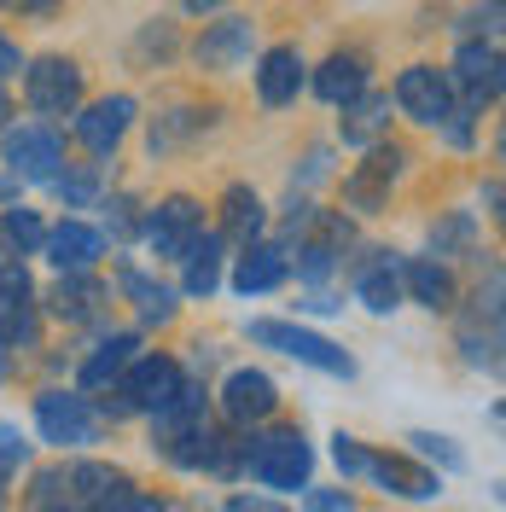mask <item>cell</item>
<instances>
[{
	"label": "cell",
	"instance_id": "6",
	"mask_svg": "<svg viewBox=\"0 0 506 512\" xmlns=\"http://www.w3.org/2000/svg\"><path fill=\"white\" fill-rule=\"evenodd\" d=\"M59 163H64V146L47 123H24V128L6 134V169H12V175L47 181V175H59Z\"/></svg>",
	"mask_w": 506,
	"mask_h": 512
},
{
	"label": "cell",
	"instance_id": "36",
	"mask_svg": "<svg viewBox=\"0 0 506 512\" xmlns=\"http://www.w3.org/2000/svg\"><path fill=\"white\" fill-rule=\"evenodd\" d=\"M6 12H30V18H47V12H59V0H0Z\"/></svg>",
	"mask_w": 506,
	"mask_h": 512
},
{
	"label": "cell",
	"instance_id": "28",
	"mask_svg": "<svg viewBox=\"0 0 506 512\" xmlns=\"http://www.w3.org/2000/svg\"><path fill=\"white\" fill-rule=\"evenodd\" d=\"M24 460H30V443H24V431L0 419V478H6V472H18Z\"/></svg>",
	"mask_w": 506,
	"mask_h": 512
},
{
	"label": "cell",
	"instance_id": "1",
	"mask_svg": "<svg viewBox=\"0 0 506 512\" xmlns=\"http://www.w3.org/2000/svg\"><path fill=\"white\" fill-rule=\"evenodd\" d=\"M396 105L408 111L413 123L448 128V134H454V146H466V140H472V128L460 123V111H454V88H448V76H443V70H431V64H408V70L396 76Z\"/></svg>",
	"mask_w": 506,
	"mask_h": 512
},
{
	"label": "cell",
	"instance_id": "16",
	"mask_svg": "<svg viewBox=\"0 0 506 512\" xmlns=\"http://www.w3.org/2000/svg\"><path fill=\"white\" fill-rule=\"evenodd\" d=\"M384 262L373 268H361V280H355V297L373 309V315H390V309H402V262L390 251H379Z\"/></svg>",
	"mask_w": 506,
	"mask_h": 512
},
{
	"label": "cell",
	"instance_id": "14",
	"mask_svg": "<svg viewBox=\"0 0 506 512\" xmlns=\"http://www.w3.org/2000/svg\"><path fill=\"white\" fill-rule=\"evenodd\" d=\"M402 163H408V158H402V146H379L373 163H367L361 175H349V204H355V210H379L384 187L402 175Z\"/></svg>",
	"mask_w": 506,
	"mask_h": 512
},
{
	"label": "cell",
	"instance_id": "19",
	"mask_svg": "<svg viewBox=\"0 0 506 512\" xmlns=\"http://www.w3.org/2000/svg\"><path fill=\"white\" fill-rule=\"evenodd\" d=\"M117 280H123V291L134 297V309H140L146 320H169V315H175V291H169V286H158V280H152L146 268H134V262H123V268H117Z\"/></svg>",
	"mask_w": 506,
	"mask_h": 512
},
{
	"label": "cell",
	"instance_id": "13",
	"mask_svg": "<svg viewBox=\"0 0 506 512\" xmlns=\"http://www.w3.org/2000/svg\"><path fill=\"white\" fill-rule=\"evenodd\" d=\"M297 88H303V59H297V47H268V53H262V70H256L262 105H291Z\"/></svg>",
	"mask_w": 506,
	"mask_h": 512
},
{
	"label": "cell",
	"instance_id": "41",
	"mask_svg": "<svg viewBox=\"0 0 506 512\" xmlns=\"http://www.w3.org/2000/svg\"><path fill=\"white\" fill-rule=\"evenodd\" d=\"M41 512H53V507H41Z\"/></svg>",
	"mask_w": 506,
	"mask_h": 512
},
{
	"label": "cell",
	"instance_id": "38",
	"mask_svg": "<svg viewBox=\"0 0 506 512\" xmlns=\"http://www.w3.org/2000/svg\"><path fill=\"white\" fill-rule=\"evenodd\" d=\"M181 6H187V12H216L222 0H181Z\"/></svg>",
	"mask_w": 506,
	"mask_h": 512
},
{
	"label": "cell",
	"instance_id": "9",
	"mask_svg": "<svg viewBox=\"0 0 506 512\" xmlns=\"http://www.w3.org/2000/svg\"><path fill=\"white\" fill-rule=\"evenodd\" d=\"M128 123H134V99L111 94V99H99V105H88V111L76 117V140H82L94 158H105V152H117V140L128 134Z\"/></svg>",
	"mask_w": 506,
	"mask_h": 512
},
{
	"label": "cell",
	"instance_id": "3",
	"mask_svg": "<svg viewBox=\"0 0 506 512\" xmlns=\"http://www.w3.org/2000/svg\"><path fill=\"white\" fill-rule=\"evenodd\" d=\"M251 338H256V344H268V350L291 355V361H309V367L332 373V379H349V373H355V361H349L332 338L303 332V326H285V320H251Z\"/></svg>",
	"mask_w": 506,
	"mask_h": 512
},
{
	"label": "cell",
	"instance_id": "25",
	"mask_svg": "<svg viewBox=\"0 0 506 512\" xmlns=\"http://www.w3.org/2000/svg\"><path fill=\"white\" fill-rule=\"evenodd\" d=\"M222 210H227V227H233L239 239H251L256 227H262V198H256L251 187H227Z\"/></svg>",
	"mask_w": 506,
	"mask_h": 512
},
{
	"label": "cell",
	"instance_id": "21",
	"mask_svg": "<svg viewBox=\"0 0 506 512\" xmlns=\"http://www.w3.org/2000/svg\"><path fill=\"white\" fill-rule=\"evenodd\" d=\"M181 262H187V291L192 297H210V291L222 286V245H216L210 233H198Z\"/></svg>",
	"mask_w": 506,
	"mask_h": 512
},
{
	"label": "cell",
	"instance_id": "30",
	"mask_svg": "<svg viewBox=\"0 0 506 512\" xmlns=\"http://www.w3.org/2000/svg\"><path fill=\"white\" fill-rule=\"evenodd\" d=\"M6 239L30 251V245H41V222H35L30 210H6Z\"/></svg>",
	"mask_w": 506,
	"mask_h": 512
},
{
	"label": "cell",
	"instance_id": "27",
	"mask_svg": "<svg viewBox=\"0 0 506 512\" xmlns=\"http://www.w3.org/2000/svg\"><path fill=\"white\" fill-rule=\"evenodd\" d=\"M408 443H413V454H419V460H437V466H448V472H460V466H466V454H460V448L448 443V437H431V431H413Z\"/></svg>",
	"mask_w": 506,
	"mask_h": 512
},
{
	"label": "cell",
	"instance_id": "17",
	"mask_svg": "<svg viewBox=\"0 0 506 512\" xmlns=\"http://www.w3.org/2000/svg\"><path fill=\"white\" fill-rule=\"evenodd\" d=\"M361 88H367V64L355 59V53L326 59L320 76H315V94L326 99V105H349V99H361Z\"/></svg>",
	"mask_w": 506,
	"mask_h": 512
},
{
	"label": "cell",
	"instance_id": "32",
	"mask_svg": "<svg viewBox=\"0 0 506 512\" xmlns=\"http://www.w3.org/2000/svg\"><path fill=\"white\" fill-rule=\"evenodd\" d=\"M0 297H6V303H12V297H18V303L30 297V274H24V262H0Z\"/></svg>",
	"mask_w": 506,
	"mask_h": 512
},
{
	"label": "cell",
	"instance_id": "23",
	"mask_svg": "<svg viewBox=\"0 0 506 512\" xmlns=\"http://www.w3.org/2000/svg\"><path fill=\"white\" fill-rule=\"evenodd\" d=\"M367 472H373L379 483H390V495H408V501H425V495L443 489L431 472H413L408 460H367Z\"/></svg>",
	"mask_w": 506,
	"mask_h": 512
},
{
	"label": "cell",
	"instance_id": "34",
	"mask_svg": "<svg viewBox=\"0 0 506 512\" xmlns=\"http://www.w3.org/2000/svg\"><path fill=\"white\" fill-rule=\"evenodd\" d=\"M297 268H303V280H326V274H332V245H309Z\"/></svg>",
	"mask_w": 506,
	"mask_h": 512
},
{
	"label": "cell",
	"instance_id": "2",
	"mask_svg": "<svg viewBox=\"0 0 506 512\" xmlns=\"http://www.w3.org/2000/svg\"><path fill=\"white\" fill-rule=\"evenodd\" d=\"M245 466L262 489H309V472H315V448L303 431H274V437H256V448H245Z\"/></svg>",
	"mask_w": 506,
	"mask_h": 512
},
{
	"label": "cell",
	"instance_id": "4",
	"mask_svg": "<svg viewBox=\"0 0 506 512\" xmlns=\"http://www.w3.org/2000/svg\"><path fill=\"white\" fill-rule=\"evenodd\" d=\"M35 425L41 437L59 448H88L99 437V419L88 408V396H70V390H41L35 396Z\"/></svg>",
	"mask_w": 506,
	"mask_h": 512
},
{
	"label": "cell",
	"instance_id": "37",
	"mask_svg": "<svg viewBox=\"0 0 506 512\" xmlns=\"http://www.w3.org/2000/svg\"><path fill=\"white\" fill-rule=\"evenodd\" d=\"M233 512H285V507H274V501H233Z\"/></svg>",
	"mask_w": 506,
	"mask_h": 512
},
{
	"label": "cell",
	"instance_id": "20",
	"mask_svg": "<svg viewBox=\"0 0 506 512\" xmlns=\"http://www.w3.org/2000/svg\"><path fill=\"white\" fill-rule=\"evenodd\" d=\"M285 280V256L274 251V245H256V251L239 256V268H233V291H274Z\"/></svg>",
	"mask_w": 506,
	"mask_h": 512
},
{
	"label": "cell",
	"instance_id": "31",
	"mask_svg": "<svg viewBox=\"0 0 506 512\" xmlns=\"http://www.w3.org/2000/svg\"><path fill=\"white\" fill-rule=\"evenodd\" d=\"M47 181H53V187H59V198H70V204H88V198L99 192L94 175H47Z\"/></svg>",
	"mask_w": 506,
	"mask_h": 512
},
{
	"label": "cell",
	"instance_id": "39",
	"mask_svg": "<svg viewBox=\"0 0 506 512\" xmlns=\"http://www.w3.org/2000/svg\"><path fill=\"white\" fill-rule=\"evenodd\" d=\"M6 367H12V355H6V338H0V379H6Z\"/></svg>",
	"mask_w": 506,
	"mask_h": 512
},
{
	"label": "cell",
	"instance_id": "26",
	"mask_svg": "<svg viewBox=\"0 0 506 512\" xmlns=\"http://www.w3.org/2000/svg\"><path fill=\"white\" fill-rule=\"evenodd\" d=\"M94 280H82V274H64L59 286H53V315H70V320H82L88 309H94Z\"/></svg>",
	"mask_w": 506,
	"mask_h": 512
},
{
	"label": "cell",
	"instance_id": "40",
	"mask_svg": "<svg viewBox=\"0 0 506 512\" xmlns=\"http://www.w3.org/2000/svg\"><path fill=\"white\" fill-rule=\"evenodd\" d=\"M0 123H6V99H0Z\"/></svg>",
	"mask_w": 506,
	"mask_h": 512
},
{
	"label": "cell",
	"instance_id": "5",
	"mask_svg": "<svg viewBox=\"0 0 506 512\" xmlns=\"http://www.w3.org/2000/svg\"><path fill=\"white\" fill-rule=\"evenodd\" d=\"M117 390L128 396V408H152L158 414L163 402L181 390V367L169 355H134L123 367V379H117Z\"/></svg>",
	"mask_w": 506,
	"mask_h": 512
},
{
	"label": "cell",
	"instance_id": "12",
	"mask_svg": "<svg viewBox=\"0 0 506 512\" xmlns=\"http://www.w3.org/2000/svg\"><path fill=\"white\" fill-rule=\"evenodd\" d=\"M47 256H53L59 274H88L99 256H105V233L88 222H59L47 233Z\"/></svg>",
	"mask_w": 506,
	"mask_h": 512
},
{
	"label": "cell",
	"instance_id": "29",
	"mask_svg": "<svg viewBox=\"0 0 506 512\" xmlns=\"http://www.w3.org/2000/svg\"><path fill=\"white\" fill-rule=\"evenodd\" d=\"M332 460L344 466L349 478H367V460H373V454L355 443V437H332Z\"/></svg>",
	"mask_w": 506,
	"mask_h": 512
},
{
	"label": "cell",
	"instance_id": "15",
	"mask_svg": "<svg viewBox=\"0 0 506 512\" xmlns=\"http://www.w3.org/2000/svg\"><path fill=\"white\" fill-rule=\"evenodd\" d=\"M454 76H460V88L472 94V105H483V99L501 94V59H495V47L466 41V47H460V59H454Z\"/></svg>",
	"mask_w": 506,
	"mask_h": 512
},
{
	"label": "cell",
	"instance_id": "10",
	"mask_svg": "<svg viewBox=\"0 0 506 512\" xmlns=\"http://www.w3.org/2000/svg\"><path fill=\"white\" fill-rule=\"evenodd\" d=\"M222 408L233 425H256V419H268L280 408V390L268 373H251V367H239V373H227L222 384Z\"/></svg>",
	"mask_w": 506,
	"mask_h": 512
},
{
	"label": "cell",
	"instance_id": "7",
	"mask_svg": "<svg viewBox=\"0 0 506 512\" xmlns=\"http://www.w3.org/2000/svg\"><path fill=\"white\" fill-rule=\"evenodd\" d=\"M24 94L41 117H64V111H76V99H82V70L70 59H41L30 70V82H24Z\"/></svg>",
	"mask_w": 506,
	"mask_h": 512
},
{
	"label": "cell",
	"instance_id": "11",
	"mask_svg": "<svg viewBox=\"0 0 506 512\" xmlns=\"http://www.w3.org/2000/svg\"><path fill=\"white\" fill-rule=\"evenodd\" d=\"M251 41H256V24L251 18H222V24H210V30L198 35V64L204 70H239V64L251 59Z\"/></svg>",
	"mask_w": 506,
	"mask_h": 512
},
{
	"label": "cell",
	"instance_id": "35",
	"mask_svg": "<svg viewBox=\"0 0 506 512\" xmlns=\"http://www.w3.org/2000/svg\"><path fill=\"white\" fill-rule=\"evenodd\" d=\"M18 70H24V53H18V41H12V35L0 30V82H6V76H18Z\"/></svg>",
	"mask_w": 506,
	"mask_h": 512
},
{
	"label": "cell",
	"instance_id": "24",
	"mask_svg": "<svg viewBox=\"0 0 506 512\" xmlns=\"http://www.w3.org/2000/svg\"><path fill=\"white\" fill-rule=\"evenodd\" d=\"M384 117H390V99H384V94H367L361 105H355V111H349L344 140H349V146H367V140H373V134L384 128Z\"/></svg>",
	"mask_w": 506,
	"mask_h": 512
},
{
	"label": "cell",
	"instance_id": "8",
	"mask_svg": "<svg viewBox=\"0 0 506 512\" xmlns=\"http://www.w3.org/2000/svg\"><path fill=\"white\" fill-rule=\"evenodd\" d=\"M198 233H204V210L192 198H169V204L152 210V222H146V239H152L158 256H187V245Z\"/></svg>",
	"mask_w": 506,
	"mask_h": 512
},
{
	"label": "cell",
	"instance_id": "18",
	"mask_svg": "<svg viewBox=\"0 0 506 512\" xmlns=\"http://www.w3.org/2000/svg\"><path fill=\"white\" fill-rule=\"evenodd\" d=\"M402 286H408L425 309H448V303H454V274H448L443 262H431V256L402 262Z\"/></svg>",
	"mask_w": 506,
	"mask_h": 512
},
{
	"label": "cell",
	"instance_id": "22",
	"mask_svg": "<svg viewBox=\"0 0 506 512\" xmlns=\"http://www.w3.org/2000/svg\"><path fill=\"white\" fill-rule=\"evenodd\" d=\"M134 350H140V344H134V332H117V338H105V344H99V355L88 361V367H82V384H88V390H99V384L123 379V367L134 361Z\"/></svg>",
	"mask_w": 506,
	"mask_h": 512
},
{
	"label": "cell",
	"instance_id": "33",
	"mask_svg": "<svg viewBox=\"0 0 506 512\" xmlns=\"http://www.w3.org/2000/svg\"><path fill=\"white\" fill-rule=\"evenodd\" d=\"M309 512H355V501H349L344 489H309V501H303Z\"/></svg>",
	"mask_w": 506,
	"mask_h": 512
}]
</instances>
